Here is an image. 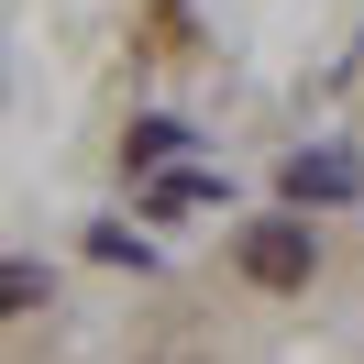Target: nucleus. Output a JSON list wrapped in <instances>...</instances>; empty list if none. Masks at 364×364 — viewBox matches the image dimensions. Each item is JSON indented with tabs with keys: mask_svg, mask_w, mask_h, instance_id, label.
<instances>
[{
	"mask_svg": "<svg viewBox=\"0 0 364 364\" xmlns=\"http://www.w3.org/2000/svg\"><path fill=\"white\" fill-rule=\"evenodd\" d=\"M177 144H188V122H133V144H122V155H133V166H166Z\"/></svg>",
	"mask_w": 364,
	"mask_h": 364,
	"instance_id": "3",
	"label": "nucleus"
},
{
	"mask_svg": "<svg viewBox=\"0 0 364 364\" xmlns=\"http://www.w3.org/2000/svg\"><path fill=\"white\" fill-rule=\"evenodd\" d=\"M309 265H320L309 221H254L243 232V276H254V287H309Z\"/></svg>",
	"mask_w": 364,
	"mask_h": 364,
	"instance_id": "1",
	"label": "nucleus"
},
{
	"mask_svg": "<svg viewBox=\"0 0 364 364\" xmlns=\"http://www.w3.org/2000/svg\"><path fill=\"white\" fill-rule=\"evenodd\" d=\"M287 199H353V155H287Z\"/></svg>",
	"mask_w": 364,
	"mask_h": 364,
	"instance_id": "2",
	"label": "nucleus"
},
{
	"mask_svg": "<svg viewBox=\"0 0 364 364\" xmlns=\"http://www.w3.org/2000/svg\"><path fill=\"white\" fill-rule=\"evenodd\" d=\"M210 199H221L210 177H166V188H155V210H166V221H188V210H210Z\"/></svg>",
	"mask_w": 364,
	"mask_h": 364,
	"instance_id": "4",
	"label": "nucleus"
},
{
	"mask_svg": "<svg viewBox=\"0 0 364 364\" xmlns=\"http://www.w3.org/2000/svg\"><path fill=\"white\" fill-rule=\"evenodd\" d=\"M23 298H45V265H11V254H0V320L23 309Z\"/></svg>",
	"mask_w": 364,
	"mask_h": 364,
	"instance_id": "5",
	"label": "nucleus"
}]
</instances>
